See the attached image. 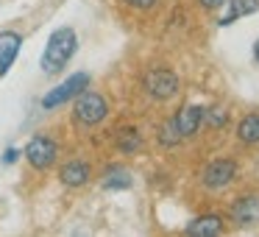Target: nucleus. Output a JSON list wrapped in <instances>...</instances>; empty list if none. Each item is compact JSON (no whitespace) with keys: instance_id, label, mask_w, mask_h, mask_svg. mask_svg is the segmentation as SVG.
<instances>
[{"instance_id":"f257e3e1","label":"nucleus","mask_w":259,"mask_h":237,"mask_svg":"<svg viewBox=\"0 0 259 237\" xmlns=\"http://www.w3.org/2000/svg\"><path fill=\"white\" fill-rule=\"evenodd\" d=\"M75 48H78V36H75L73 28H56L51 34V40H48L45 45V53H42V70L45 73H59V70H64V64L73 59Z\"/></svg>"},{"instance_id":"f03ea898","label":"nucleus","mask_w":259,"mask_h":237,"mask_svg":"<svg viewBox=\"0 0 259 237\" xmlns=\"http://www.w3.org/2000/svg\"><path fill=\"white\" fill-rule=\"evenodd\" d=\"M106 114H109V103L101 92L84 90V92L75 95V120H78V123L95 126V123H101Z\"/></svg>"},{"instance_id":"7ed1b4c3","label":"nucleus","mask_w":259,"mask_h":237,"mask_svg":"<svg viewBox=\"0 0 259 237\" xmlns=\"http://www.w3.org/2000/svg\"><path fill=\"white\" fill-rule=\"evenodd\" d=\"M87 87H90V73H75V75H70L67 81H62L56 90H51L45 98H42V109H56V106H62V103H67L70 98H75L78 92H84Z\"/></svg>"},{"instance_id":"20e7f679","label":"nucleus","mask_w":259,"mask_h":237,"mask_svg":"<svg viewBox=\"0 0 259 237\" xmlns=\"http://www.w3.org/2000/svg\"><path fill=\"white\" fill-rule=\"evenodd\" d=\"M56 153H59L56 142H53L51 137H45V134H36L34 140L25 145V159H28L36 170H48V168H51V165L56 162Z\"/></svg>"},{"instance_id":"39448f33","label":"nucleus","mask_w":259,"mask_h":237,"mask_svg":"<svg viewBox=\"0 0 259 237\" xmlns=\"http://www.w3.org/2000/svg\"><path fill=\"white\" fill-rule=\"evenodd\" d=\"M145 90H148V95L164 101V98H170V95L179 92V75H176L173 70L156 67V70H151V73L145 75Z\"/></svg>"},{"instance_id":"423d86ee","label":"nucleus","mask_w":259,"mask_h":237,"mask_svg":"<svg viewBox=\"0 0 259 237\" xmlns=\"http://www.w3.org/2000/svg\"><path fill=\"white\" fill-rule=\"evenodd\" d=\"M234 173H237V162H231V159H214V162H209L203 168L201 179L209 190H220V187H226L234 179Z\"/></svg>"},{"instance_id":"0eeeda50","label":"nucleus","mask_w":259,"mask_h":237,"mask_svg":"<svg viewBox=\"0 0 259 237\" xmlns=\"http://www.w3.org/2000/svg\"><path fill=\"white\" fill-rule=\"evenodd\" d=\"M20 45H23V36L17 31H3L0 34V75H6L12 70L14 59L20 53Z\"/></svg>"},{"instance_id":"6e6552de","label":"nucleus","mask_w":259,"mask_h":237,"mask_svg":"<svg viewBox=\"0 0 259 237\" xmlns=\"http://www.w3.org/2000/svg\"><path fill=\"white\" fill-rule=\"evenodd\" d=\"M231 218L237 226H256L259 223V195H245L231 207Z\"/></svg>"},{"instance_id":"1a4fd4ad","label":"nucleus","mask_w":259,"mask_h":237,"mask_svg":"<svg viewBox=\"0 0 259 237\" xmlns=\"http://www.w3.org/2000/svg\"><path fill=\"white\" fill-rule=\"evenodd\" d=\"M223 3H226V12L220 14L218 25H231L234 20L259 12V0H223Z\"/></svg>"},{"instance_id":"9d476101","label":"nucleus","mask_w":259,"mask_h":237,"mask_svg":"<svg viewBox=\"0 0 259 237\" xmlns=\"http://www.w3.org/2000/svg\"><path fill=\"white\" fill-rule=\"evenodd\" d=\"M173 120H176V129H179L181 140H187V137H192V134L198 131V126H201L203 109H201V106H184Z\"/></svg>"},{"instance_id":"9b49d317","label":"nucleus","mask_w":259,"mask_h":237,"mask_svg":"<svg viewBox=\"0 0 259 237\" xmlns=\"http://www.w3.org/2000/svg\"><path fill=\"white\" fill-rule=\"evenodd\" d=\"M59 179H62V184H67V187H84L87 181L92 179V170H90V165L87 162H67L62 170H59Z\"/></svg>"},{"instance_id":"f8f14e48","label":"nucleus","mask_w":259,"mask_h":237,"mask_svg":"<svg viewBox=\"0 0 259 237\" xmlns=\"http://www.w3.org/2000/svg\"><path fill=\"white\" fill-rule=\"evenodd\" d=\"M223 231V220L220 215H201L195 218L190 226H187V234H195V237H214Z\"/></svg>"},{"instance_id":"ddd939ff","label":"nucleus","mask_w":259,"mask_h":237,"mask_svg":"<svg viewBox=\"0 0 259 237\" xmlns=\"http://www.w3.org/2000/svg\"><path fill=\"white\" fill-rule=\"evenodd\" d=\"M237 137H240V142H245V145H256L259 142V112H251L240 120Z\"/></svg>"},{"instance_id":"4468645a","label":"nucleus","mask_w":259,"mask_h":237,"mask_svg":"<svg viewBox=\"0 0 259 237\" xmlns=\"http://www.w3.org/2000/svg\"><path fill=\"white\" fill-rule=\"evenodd\" d=\"M131 184H134V179H131V173L125 168H109L106 176H103L106 190H128Z\"/></svg>"},{"instance_id":"2eb2a0df","label":"nucleus","mask_w":259,"mask_h":237,"mask_svg":"<svg viewBox=\"0 0 259 237\" xmlns=\"http://www.w3.org/2000/svg\"><path fill=\"white\" fill-rule=\"evenodd\" d=\"M159 142H162L164 148H173V145L181 142V134H179V129H176V120H167V123L159 129Z\"/></svg>"},{"instance_id":"dca6fc26","label":"nucleus","mask_w":259,"mask_h":237,"mask_svg":"<svg viewBox=\"0 0 259 237\" xmlns=\"http://www.w3.org/2000/svg\"><path fill=\"white\" fill-rule=\"evenodd\" d=\"M140 134H137L134 129H128V131H120L117 134V148L120 151H125V153H131V151H137L140 148Z\"/></svg>"},{"instance_id":"f3484780","label":"nucleus","mask_w":259,"mask_h":237,"mask_svg":"<svg viewBox=\"0 0 259 237\" xmlns=\"http://www.w3.org/2000/svg\"><path fill=\"white\" fill-rule=\"evenodd\" d=\"M203 117L209 120V126H223V123H226V112H220V109H212V112H203Z\"/></svg>"},{"instance_id":"a211bd4d","label":"nucleus","mask_w":259,"mask_h":237,"mask_svg":"<svg viewBox=\"0 0 259 237\" xmlns=\"http://www.w3.org/2000/svg\"><path fill=\"white\" fill-rule=\"evenodd\" d=\"M128 6H134V9H153L156 6V0H125Z\"/></svg>"},{"instance_id":"6ab92c4d","label":"nucleus","mask_w":259,"mask_h":237,"mask_svg":"<svg viewBox=\"0 0 259 237\" xmlns=\"http://www.w3.org/2000/svg\"><path fill=\"white\" fill-rule=\"evenodd\" d=\"M17 159H20V151H17V148H6V153H3V162L12 165V162H17Z\"/></svg>"},{"instance_id":"aec40b11","label":"nucleus","mask_w":259,"mask_h":237,"mask_svg":"<svg viewBox=\"0 0 259 237\" xmlns=\"http://www.w3.org/2000/svg\"><path fill=\"white\" fill-rule=\"evenodd\" d=\"M201 6L203 9H218V6H223V0H201Z\"/></svg>"},{"instance_id":"412c9836","label":"nucleus","mask_w":259,"mask_h":237,"mask_svg":"<svg viewBox=\"0 0 259 237\" xmlns=\"http://www.w3.org/2000/svg\"><path fill=\"white\" fill-rule=\"evenodd\" d=\"M253 56H256V62H259V40H256V45H253Z\"/></svg>"}]
</instances>
